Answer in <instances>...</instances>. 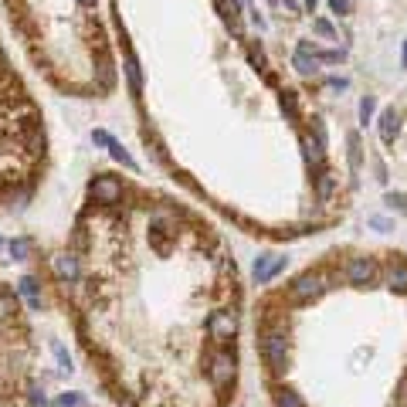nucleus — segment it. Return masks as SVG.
I'll use <instances>...</instances> for the list:
<instances>
[{
	"instance_id": "obj_1",
	"label": "nucleus",
	"mask_w": 407,
	"mask_h": 407,
	"mask_svg": "<svg viewBox=\"0 0 407 407\" xmlns=\"http://www.w3.org/2000/svg\"><path fill=\"white\" fill-rule=\"evenodd\" d=\"M258 353H261V360L272 373H285V366H288V336H285V329H279V326L265 329L261 339H258Z\"/></svg>"
},
{
	"instance_id": "obj_2",
	"label": "nucleus",
	"mask_w": 407,
	"mask_h": 407,
	"mask_svg": "<svg viewBox=\"0 0 407 407\" xmlns=\"http://www.w3.org/2000/svg\"><path fill=\"white\" fill-rule=\"evenodd\" d=\"M326 292V275H319V272H306V275H299L295 282H292V288H288V295H292V302H312V299H319Z\"/></svg>"
},
{
	"instance_id": "obj_3",
	"label": "nucleus",
	"mask_w": 407,
	"mask_h": 407,
	"mask_svg": "<svg viewBox=\"0 0 407 407\" xmlns=\"http://www.w3.org/2000/svg\"><path fill=\"white\" fill-rule=\"evenodd\" d=\"M207 373H210V384L224 390V387H228V384L235 380V373H238L235 353H228V350H217V353L210 357V366H207Z\"/></svg>"
},
{
	"instance_id": "obj_4",
	"label": "nucleus",
	"mask_w": 407,
	"mask_h": 407,
	"mask_svg": "<svg viewBox=\"0 0 407 407\" xmlns=\"http://www.w3.org/2000/svg\"><path fill=\"white\" fill-rule=\"evenodd\" d=\"M88 194L95 197V204H119L122 201V183L109 173H99L92 183H88Z\"/></svg>"
},
{
	"instance_id": "obj_5",
	"label": "nucleus",
	"mask_w": 407,
	"mask_h": 407,
	"mask_svg": "<svg viewBox=\"0 0 407 407\" xmlns=\"http://www.w3.org/2000/svg\"><path fill=\"white\" fill-rule=\"evenodd\" d=\"M346 279H350V285H357V288L373 285L377 282V261L373 258H353L346 265Z\"/></svg>"
},
{
	"instance_id": "obj_6",
	"label": "nucleus",
	"mask_w": 407,
	"mask_h": 407,
	"mask_svg": "<svg viewBox=\"0 0 407 407\" xmlns=\"http://www.w3.org/2000/svg\"><path fill=\"white\" fill-rule=\"evenodd\" d=\"M207 332L217 339V343H228L238 336V316L235 312H214L210 323H207Z\"/></svg>"
},
{
	"instance_id": "obj_7",
	"label": "nucleus",
	"mask_w": 407,
	"mask_h": 407,
	"mask_svg": "<svg viewBox=\"0 0 407 407\" xmlns=\"http://www.w3.org/2000/svg\"><path fill=\"white\" fill-rule=\"evenodd\" d=\"M92 139H95V146H106V150H109V157H112L116 163H122L126 170H139V163L132 160V157L122 150V146L112 139V136H109V132H106V129H95V132H92Z\"/></svg>"
},
{
	"instance_id": "obj_8",
	"label": "nucleus",
	"mask_w": 407,
	"mask_h": 407,
	"mask_svg": "<svg viewBox=\"0 0 407 407\" xmlns=\"http://www.w3.org/2000/svg\"><path fill=\"white\" fill-rule=\"evenodd\" d=\"M282 268H285V258H282V255H261V258L255 261L251 275H255V282H258V285H265V282H272V279H275Z\"/></svg>"
},
{
	"instance_id": "obj_9",
	"label": "nucleus",
	"mask_w": 407,
	"mask_h": 407,
	"mask_svg": "<svg viewBox=\"0 0 407 407\" xmlns=\"http://www.w3.org/2000/svg\"><path fill=\"white\" fill-rule=\"evenodd\" d=\"M292 68H295L299 75H316V72H319V58L312 54V44H309V41H299V48H295V54H292Z\"/></svg>"
},
{
	"instance_id": "obj_10",
	"label": "nucleus",
	"mask_w": 407,
	"mask_h": 407,
	"mask_svg": "<svg viewBox=\"0 0 407 407\" xmlns=\"http://www.w3.org/2000/svg\"><path fill=\"white\" fill-rule=\"evenodd\" d=\"M387 288L397 295H407V261H401V258L387 261Z\"/></svg>"
},
{
	"instance_id": "obj_11",
	"label": "nucleus",
	"mask_w": 407,
	"mask_h": 407,
	"mask_svg": "<svg viewBox=\"0 0 407 407\" xmlns=\"http://www.w3.org/2000/svg\"><path fill=\"white\" fill-rule=\"evenodd\" d=\"M397 132H401V112L397 109H384L380 112V139H384V146H394Z\"/></svg>"
},
{
	"instance_id": "obj_12",
	"label": "nucleus",
	"mask_w": 407,
	"mask_h": 407,
	"mask_svg": "<svg viewBox=\"0 0 407 407\" xmlns=\"http://www.w3.org/2000/svg\"><path fill=\"white\" fill-rule=\"evenodd\" d=\"M302 153H306V160L309 166H316V170H326V146L316 139V136H306L302 139Z\"/></svg>"
},
{
	"instance_id": "obj_13",
	"label": "nucleus",
	"mask_w": 407,
	"mask_h": 407,
	"mask_svg": "<svg viewBox=\"0 0 407 407\" xmlns=\"http://www.w3.org/2000/svg\"><path fill=\"white\" fill-rule=\"evenodd\" d=\"M126 81H129V95H143V72H139V61H136V54H126Z\"/></svg>"
},
{
	"instance_id": "obj_14",
	"label": "nucleus",
	"mask_w": 407,
	"mask_h": 407,
	"mask_svg": "<svg viewBox=\"0 0 407 407\" xmlns=\"http://www.w3.org/2000/svg\"><path fill=\"white\" fill-rule=\"evenodd\" d=\"M54 272H58V279L72 282V279H79V261H75L72 255H58V258H54Z\"/></svg>"
},
{
	"instance_id": "obj_15",
	"label": "nucleus",
	"mask_w": 407,
	"mask_h": 407,
	"mask_svg": "<svg viewBox=\"0 0 407 407\" xmlns=\"http://www.w3.org/2000/svg\"><path fill=\"white\" fill-rule=\"evenodd\" d=\"M17 292L28 299V306H31V309H41V292H38V282H34L31 275H24V279L17 282Z\"/></svg>"
},
{
	"instance_id": "obj_16",
	"label": "nucleus",
	"mask_w": 407,
	"mask_h": 407,
	"mask_svg": "<svg viewBox=\"0 0 407 407\" xmlns=\"http://www.w3.org/2000/svg\"><path fill=\"white\" fill-rule=\"evenodd\" d=\"M248 61H251L258 72H265V79H272V75H268V58H265V51H261L258 41H248Z\"/></svg>"
},
{
	"instance_id": "obj_17",
	"label": "nucleus",
	"mask_w": 407,
	"mask_h": 407,
	"mask_svg": "<svg viewBox=\"0 0 407 407\" xmlns=\"http://www.w3.org/2000/svg\"><path fill=\"white\" fill-rule=\"evenodd\" d=\"M346 143H350V153H346V157H350V170L357 173V170H360V163H364V146H360V136H357V132H350V136H346Z\"/></svg>"
},
{
	"instance_id": "obj_18",
	"label": "nucleus",
	"mask_w": 407,
	"mask_h": 407,
	"mask_svg": "<svg viewBox=\"0 0 407 407\" xmlns=\"http://www.w3.org/2000/svg\"><path fill=\"white\" fill-rule=\"evenodd\" d=\"M279 102H282V112L288 116V119H292V122L299 119V102H295V92H288V88H282Z\"/></svg>"
},
{
	"instance_id": "obj_19",
	"label": "nucleus",
	"mask_w": 407,
	"mask_h": 407,
	"mask_svg": "<svg viewBox=\"0 0 407 407\" xmlns=\"http://www.w3.org/2000/svg\"><path fill=\"white\" fill-rule=\"evenodd\" d=\"M17 316V299L14 292H0V319H14Z\"/></svg>"
},
{
	"instance_id": "obj_20",
	"label": "nucleus",
	"mask_w": 407,
	"mask_h": 407,
	"mask_svg": "<svg viewBox=\"0 0 407 407\" xmlns=\"http://www.w3.org/2000/svg\"><path fill=\"white\" fill-rule=\"evenodd\" d=\"M332 187H336V180H332V173H329V170H319V177H316V194H319V197H329V194H332Z\"/></svg>"
},
{
	"instance_id": "obj_21",
	"label": "nucleus",
	"mask_w": 407,
	"mask_h": 407,
	"mask_svg": "<svg viewBox=\"0 0 407 407\" xmlns=\"http://www.w3.org/2000/svg\"><path fill=\"white\" fill-rule=\"evenodd\" d=\"M10 248V255H14V261H24L28 255H31V241L28 238H14V241L7 244Z\"/></svg>"
},
{
	"instance_id": "obj_22",
	"label": "nucleus",
	"mask_w": 407,
	"mask_h": 407,
	"mask_svg": "<svg viewBox=\"0 0 407 407\" xmlns=\"http://www.w3.org/2000/svg\"><path fill=\"white\" fill-rule=\"evenodd\" d=\"M275 404H279V407H306V401H302V397H299L295 390H279Z\"/></svg>"
},
{
	"instance_id": "obj_23",
	"label": "nucleus",
	"mask_w": 407,
	"mask_h": 407,
	"mask_svg": "<svg viewBox=\"0 0 407 407\" xmlns=\"http://www.w3.org/2000/svg\"><path fill=\"white\" fill-rule=\"evenodd\" d=\"M81 404H85V397L75 394V390H68V394H61V397L54 401V407H81Z\"/></svg>"
},
{
	"instance_id": "obj_24",
	"label": "nucleus",
	"mask_w": 407,
	"mask_h": 407,
	"mask_svg": "<svg viewBox=\"0 0 407 407\" xmlns=\"http://www.w3.org/2000/svg\"><path fill=\"white\" fill-rule=\"evenodd\" d=\"M373 119V95H364V99H360V122H370Z\"/></svg>"
},
{
	"instance_id": "obj_25",
	"label": "nucleus",
	"mask_w": 407,
	"mask_h": 407,
	"mask_svg": "<svg viewBox=\"0 0 407 407\" xmlns=\"http://www.w3.org/2000/svg\"><path fill=\"white\" fill-rule=\"evenodd\" d=\"M384 204H387L390 210H407V194H387Z\"/></svg>"
},
{
	"instance_id": "obj_26",
	"label": "nucleus",
	"mask_w": 407,
	"mask_h": 407,
	"mask_svg": "<svg viewBox=\"0 0 407 407\" xmlns=\"http://www.w3.org/2000/svg\"><path fill=\"white\" fill-rule=\"evenodd\" d=\"M312 31H316V34H323V38H332V41H336L332 24H329V21H323V17H319V21H312Z\"/></svg>"
},
{
	"instance_id": "obj_27",
	"label": "nucleus",
	"mask_w": 407,
	"mask_h": 407,
	"mask_svg": "<svg viewBox=\"0 0 407 407\" xmlns=\"http://www.w3.org/2000/svg\"><path fill=\"white\" fill-rule=\"evenodd\" d=\"M312 136H316V139L326 146V126H323V119H312Z\"/></svg>"
},
{
	"instance_id": "obj_28",
	"label": "nucleus",
	"mask_w": 407,
	"mask_h": 407,
	"mask_svg": "<svg viewBox=\"0 0 407 407\" xmlns=\"http://www.w3.org/2000/svg\"><path fill=\"white\" fill-rule=\"evenodd\" d=\"M370 228H377V231H390L394 224H390L387 217H370Z\"/></svg>"
},
{
	"instance_id": "obj_29",
	"label": "nucleus",
	"mask_w": 407,
	"mask_h": 407,
	"mask_svg": "<svg viewBox=\"0 0 407 407\" xmlns=\"http://www.w3.org/2000/svg\"><path fill=\"white\" fill-rule=\"evenodd\" d=\"M329 7L336 10V14H350L353 7H350V0H329Z\"/></svg>"
},
{
	"instance_id": "obj_30",
	"label": "nucleus",
	"mask_w": 407,
	"mask_h": 407,
	"mask_svg": "<svg viewBox=\"0 0 407 407\" xmlns=\"http://www.w3.org/2000/svg\"><path fill=\"white\" fill-rule=\"evenodd\" d=\"M54 357H58V364H61V370H72V364H68V353H65V350H61L58 343H54Z\"/></svg>"
},
{
	"instance_id": "obj_31",
	"label": "nucleus",
	"mask_w": 407,
	"mask_h": 407,
	"mask_svg": "<svg viewBox=\"0 0 407 407\" xmlns=\"http://www.w3.org/2000/svg\"><path fill=\"white\" fill-rule=\"evenodd\" d=\"M31 407H48V401H44L41 390H31Z\"/></svg>"
},
{
	"instance_id": "obj_32",
	"label": "nucleus",
	"mask_w": 407,
	"mask_h": 407,
	"mask_svg": "<svg viewBox=\"0 0 407 407\" xmlns=\"http://www.w3.org/2000/svg\"><path fill=\"white\" fill-rule=\"evenodd\" d=\"M326 85H329V88H336V92H343L350 81H346V79H326Z\"/></svg>"
},
{
	"instance_id": "obj_33",
	"label": "nucleus",
	"mask_w": 407,
	"mask_h": 407,
	"mask_svg": "<svg viewBox=\"0 0 407 407\" xmlns=\"http://www.w3.org/2000/svg\"><path fill=\"white\" fill-rule=\"evenodd\" d=\"M316 3H319V0H306V10L312 14V10H316Z\"/></svg>"
},
{
	"instance_id": "obj_34",
	"label": "nucleus",
	"mask_w": 407,
	"mask_h": 407,
	"mask_svg": "<svg viewBox=\"0 0 407 407\" xmlns=\"http://www.w3.org/2000/svg\"><path fill=\"white\" fill-rule=\"evenodd\" d=\"M79 7H95V0H79Z\"/></svg>"
},
{
	"instance_id": "obj_35",
	"label": "nucleus",
	"mask_w": 407,
	"mask_h": 407,
	"mask_svg": "<svg viewBox=\"0 0 407 407\" xmlns=\"http://www.w3.org/2000/svg\"><path fill=\"white\" fill-rule=\"evenodd\" d=\"M404 65H407V41H404Z\"/></svg>"
},
{
	"instance_id": "obj_36",
	"label": "nucleus",
	"mask_w": 407,
	"mask_h": 407,
	"mask_svg": "<svg viewBox=\"0 0 407 407\" xmlns=\"http://www.w3.org/2000/svg\"><path fill=\"white\" fill-rule=\"evenodd\" d=\"M0 248H3V238H0Z\"/></svg>"
}]
</instances>
